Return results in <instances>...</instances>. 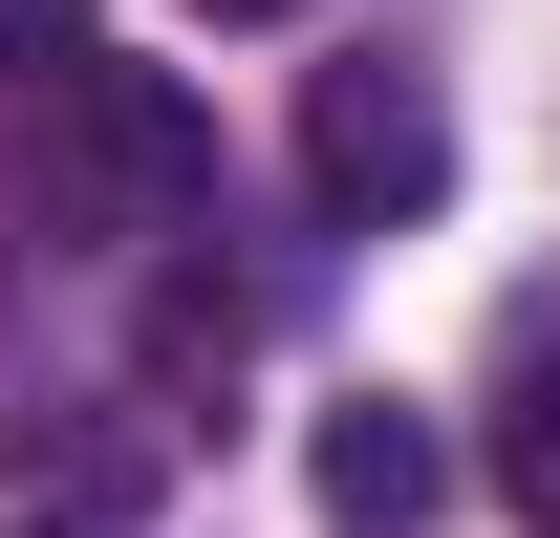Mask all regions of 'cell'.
Wrapping results in <instances>:
<instances>
[{"instance_id": "8992f818", "label": "cell", "mask_w": 560, "mask_h": 538, "mask_svg": "<svg viewBox=\"0 0 560 538\" xmlns=\"http://www.w3.org/2000/svg\"><path fill=\"white\" fill-rule=\"evenodd\" d=\"M195 22H302V0H195Z\"/></svg>"}, {"instance_id": "3957f363", "label": "cell", "mask_w": 560, "mask_h": 538, "mask_svg": "<svg viewBox=\"0 0 560 538\" xmlns=\"http://www.w3.org/2000/svg\"><path fill=\"white\" fill-rule=\"evenodd\" d=\"M302 495H324V538H431L453 431H431V409H388V388H346V409H302Z\"/></svg>"}, {"instance_id": "6da1fadb", "label": "cell", "mask_w": 560, "mask_h": 538, "mask_svg": "<svg viewBox=\"0 0 560 538\" xmlns=\"http://www.w3.org/2000/svg\"><path fill=\"white\" fill-rule=\"evenodd\" d=\"M44 108H66V215L86 237H195L215 215V108L173 66H108L86 44V66H44Z\"/></svg>"}, {"instance_id": "5b68a950", "label": "cell", "mask_w": 560, "mask_h": 538, "mask_svg": "<svg viewBox=\"0 0 560 538\" xmlns=\"http://www.w3.org/2000/svg\"><path fill=\"white\" fill-rule=\"evenodd\" d=\"M517 495H539V517H560V366H539V388H517Z\"/></svg>"}, {"instance_id": "277c9868", "label": "cell", "mask_w": 560, "mask_h": 538, "mask_svg": "<svg viewBox=\"0 0 560 538\" xmlns=\"http://www.w3.org/2000/svg\"><path fill=\"white\" fill-rule=\"evenodd\" d=\"M0 66H86V0H0Z\"/></svg>"}, {"instance_id": "7a4b0ae2", "label": "cell", "mask_w": 560, "mask_h": 538, "mask_svg": "<svg viewBox=\"0 0 560 538\" xmlns=\"http://www.w3.org/2000/svg\"><path fill=\"white\" fill-rule=\"evenodd\" d=\"M302 173H324V215H431L453 195L431 66H302Z\"/></svg>"}]
</instances>
